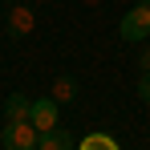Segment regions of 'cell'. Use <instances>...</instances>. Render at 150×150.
<instances>
[{"label": "cell", "mask_w": 150, "mask_h": 150, "mask_svg": "<svg viewBox=\"0 0 150 150\" xmlns=\"http://www.w3.org/2000/svg\"><path fill=\"white\" fill-rule=\"evenodd\" d=\"M138 73H150V45H142L138 53Z\"/></svg>", "instance_id": "obj_10"}, {"label": "cell", "mask_w": 150, "mask_h": 150, "mask_svg": "<svg viewBox=\"0 0 150 150\" xmlns=\"http://www.w3.org/2000/svg\"><path fill=\"white\" fill-rule=\"evenodd\" d=\"M77 150H122V146H118V138H110V134L93 130V134H85V138L77 142Z\"/></svg>", "instance_id": "obj_8"}, {"label": "cell", "mask_w": 150, "mask_h": 150, "mask_svg": "<svg viewBox=\"0 0 150 150\" xmlns=\"http://www.w3.org/2000/svg\"><path fill=\"white\" fill-rule=\"evenodd\" d=\"M57 118H61V101L53 98H37L33 101V110H28V122L37 126V130H41V134H45V130H53V126H57Z\"/></svg>", "instance_id": "obj_4"}, {"label": "cell", "mask_w": 150, "mask_h": 150, "mask_svg": "<svg viewBox=\"0 0 150 150\" xmlns=\"http://www.w3.org/2000/svg\"><path fill=\"white\" fill-rule=\"evenodd\" d=\"M8 37L12 41H25V37H33V28H37V16H33V8H28L25 0L21 4H8Z\"/></svg>", "instance_id": "obj_3"}, {"label": "cell", "mask_w": 150, "mask_h": 150, "mask_svg": "<svg viewBox=\"0 0 150 150\" xmlns=\"http://www.w3.org/2000/svg\"><path fill=\"white\" fill-rule=\"evenodd\" d=\"M81 4H101V0H81Z\"/></svg>", "instance_id": "obj_11"}, {"label": "cell", "mask_w": 150, "mask_h": 150, "mask_svg": "<svg viewBox=\"0 0 150 150\" xmlns=\"http://www.w3.org/2000/svg\"><path fill=\"white\" fill-rule=\"evenodd\" d=\"M138 98L150 105V73H142V77H138Z\"/></svg>", "instance_id": "obj_9"}, {"label": "cell", "mask_w": 150, "mask_h": 150, "mask_svg": "<svg viewBox=\"0 0 150 150\" xmlns=\"http://www.w3.org/2000/svg\"><path fill=\"white\" fill-rule=\"evenodd\" d=\"M53 98L61 101V105H69V101H77V77H69V73L53 77Z\"/></svg>", "instance_id": "obj_7"}, {"label": "cell", "mask_w": 150, "mask_h": 150, "mask_svg": "<svg viewBox=\"0 0 150 150\" xmlns=\"http://www.w3.org/2000/svg\"><path fill=\"white\" fill-rule=\"evenodd\" d=\"M37 150H77V138L69 134V130L53 126V130H45V134L37 138Z\"/></svg>", "instance_id": "obj_5"}, {"label": "cell", "mask_w": 150, "mask_h": 150, "mask_svg": "<svg viewBox=\"0 0 150 150\" xmlns=\"http://www.w3.org/2000/svg\"><path fill=\"white\" fill-rule=\"evenodd\" d=\"M122 41L130 45H146L150 41V0H138V4H130V12H122Z\"/></svg>", "instance_id": "obj_1"}, {"label": "cell", "mask_w": 150, "mask_h": 150, "mask_svg": "<svg viewBox=\"0 0 150 150\" xmlns=\"http://www.w3.org/2000/svg\"><path fill=\"white\" fill-rule=\"evenodd\" d=\"M28 110H33V101L25 93H8L4 98V114H8V122H28Z\"/></svg>", "instance_id": "obj_6"}, {"label": "cell", "mask_w": 150, "mask_h": 150, "mask_svg": "<svg viewBox=\"0 0 150 150\" xmlns=\"http://www.w3.org/2000/svg\"><path fill=\"white\" fill-rule=\"evenodd\" d=\"M37 138H41V130L33 122H8L0 130V146L4 150H37Z\"/></svg>", "instance_id": "obj_2"}]
</instances>
